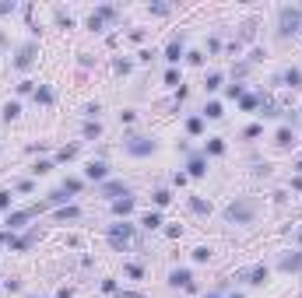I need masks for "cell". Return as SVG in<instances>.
I'll return each instance as SVG.
<instances>
[{"instance_id":"obj_16","label":"cell","mask_w":302,"mask_h":298,"mask_svg":"<svg viewBox=\"0 0 302 298\" xmlns=\"http://www.w3.org/2000/svg\"><path fill=\"white\" fill-rule=\"evenodd\" d=\"M35 239H39V231H28V235H21V239H11V246H14L18 253H25V249L35 246Z\"/></svg>"},{"instance_id":"obj_6","label":"cell","mask_w":302,"mask_h":298,"mask_svg":"<svg viewBox=\"0 0 302 298\" xmlns=\"http://www.w3.org/2000/svg\"><path fill=\"white\" fill-rule=\"evenodd\" d=\"M35 56H39V42H25V46L18 49V56H14V67H18V71H28V67L35 64Z\"/></svg>"},{"instance_id":"obj_25","label":"cell","mask_w":302,"mask_h":298,"mask_svg":"<svg viewBox=\"0 0 302 298\" xmlns=\"http://www.w3.org/2000/svg\"><path fill=\"white\" fill-rule=\"evenodd\" d=\"M239 105H242L246 112H253V109H260V98H257V95H242V98H239Z\"/></svg>"},{"instance_id":"obj_39","label":"cell","mask_w":302,"mask_h":298,"mask_svg":"<svg viewBox=\"0 0 302 298\" xmlns=\"http://www.w3.org/2000/svg\"><path fill=\"white\" fill-rule=\"evenodd\" d=\"M74 154H77V144H71V148H64V151H60V161H71Z\"/></svg>"},{"instance_id":"obj_4","label":"cell","mask_w":302,"mask_h":298,"mask_svg":"<svg viewBox=\"0 0 302 298\" xmlns=\"http://www.w3.org/2000/svg\"><path fill=\"white\" fill-rule=\"evenodd\" d=\"M106 239H109V246H113V249H120V253H123V249L134 242V224H127V221L113 224V228L106 231Z\"/></svg>"},{"instance_id":"obj_24","label":"cell","mask_w":302,"mask_h":298,"mask_svg":"<svg viewBox=\"0 0 302 298\" xmlns=\"http://www.w3.org/2000/svg\"><path fill=\"white\" fill-rule=\"evenodd\" d=\"M144 228H148V231H155V228H158V224H162V214H158V211H148V214H144Z\"/></svg>"},{"instance_id":"obj_27","label":"cell","mask_w":302,"mask_h":298,"mask_svg":"<svg viewBox=\"0 0 302 298\" xmlns=\"http://www.w3.org/2000/svg\"><path fill=\"white\" fill-rule=\"evenodd\" d=\"M222 81H225V74H208L204 88H208V91H218V88H222Z\"/></svg>"},{"instance_id":"obj_26","label":"cell","mask_w":302,"mask_h":298,"mask_svg":"<svg viewBox=\"0 0 302 298\" xmlns=\"http://www.w3.org/2000/svg\"><path fill=\"white\" fill-rule=\"evenodd\" d=\"M18 116H21V105H18V102H7V105H4V120L11 123V120H18Z\"/></svg>"},{"instance_id":"obj_23","label":"cell","mask_w":302,"mask_h":298,"mask_svg":"<svg viewBox=\"0 0 302 298\" xmlns=\"http://www.w3.org/2000/svg\"><path fill=\"white\" fill-rule=\"evenodd\" d=\"M57 218H60V221H74V218H81V211L67 204V207H60V211H57Z\"/></svg>"},{"instance_id":"obj_34","label":"cell","mask_w":302,"mask_h":298,"mask_svg":"<svg viewBox=\"0 0 302 298\" xmlns=\"http://www.w3.org/2000/svg\"><path fill=\"white\" fill-rule=\"evenodd\" d=\"M127 277H134V281H141V277H144V270H141L137 263H127Z\"/></svg>"},{"instance_id":"obj_45","label":"cell","mask_w":302,"mask_h":298,"mask_svg":"<svg viewBox=\"0 0 302 298\" xmlns=\"http://www.w3.org/2000/svg\"><path fill=\"white\" fill-rule=\"evenodd\" d=\"M186 179H190L186 172H176V175H172V183H176V186H186Z\"/></svg>"},{"instance_id":"obj_37","label":"cell","mask_w":302,"mask_h":298,"mask_svg":"<svg viewBox=\"0 0 302 298\" xmlns=\"http://www.w3.org/2000/svg\"><path fill=\"white\" fill-rule=\"evenodd\" d=\"M98 134H102L98 123H84V137H98Z\"/></svg>"},{"instance_id":"obj_38","label":"cell","mask_w":302,"mask_h":298,"mask_svg":"<svg viewBox=\"0 0 302 298\" xmlns=\"http://www.w3.org/2000/svg\"><path fill=\"white\" fill-rule=\"evenodd\" d=\"M64 190H67V193H81V179H67Z\"/></svg>"},{"instance_id":"obj_28","label":"cell","mask_w":302,"mask_h":298,"mask_svg":"<svg viewBox=\"0 0 302 298\" xmlns=\"http://www.w3.org/2000/svg\"><path fill=\"white\" fill-rule=\"evenodd\" d=\"M208 154H225V141L222 137H211L208 141Z\"/></svg>"},{"instance_id":"obj_19","label":"cell","mask_w":302,"mask_h":298,"mask_svg":"<svg viewBox=\"0 0 302 298\" xmlns=\"http://www.w3.org/2000/svg\"><path fill=\"white\" fill-rule=\"evenodd\" d=\"M190 211H193V214H200V218H208V214H211V204H208V200H200V197H190Z\"/></svg>"},{"instance_id":"obj_1","label":"cell","mask_w":302,"mask_h":298,"mask_svg":"<svg viewBox=\"0 0 302 298\" xmlns=\"http://www.w3.org/2000/svg\"><path fill=\"white\" fill-rule=\"evenodd\" d=\"M260 214V200L257 197H235L225 207V221L228 224H253V218Z\"/></svg>"},{"instance_id":"obj_42","label":"cell","mask_w":302,"mask_h":298,"mask_svg":"<svg viewBox=\"0 0 302 298\" xmlns=\"http://www.w3.org/2000/svg\"><path fill=\"white\" fill-rule=\"evenodd\" d=\"M49 168H53V161H39V165H35V168H32V172H35V175H46V172H49Z\"/></svg>"},{"instance_id":"obj_49","label":"cell","mask_w":302,"mask_h":298,"mask_svg":"<svg viewBox=\"0 0 302 298\" xmlns=\"http://www.w3.org/2000/svg\"><path fill=\"white\" fill-rule=\"evenodd\" d=\"M151 56H155L151 49H141V53H137V60H141V64H151Z\"/></svg>"},{"instance_id":"obj_33","label":"cell","mask_w":302,"mask_h":298,"mask_svg":"<svg viewBox=\"0 0 302 298\" xmlns=\"http://www.w3.org/2000/svg\"><path fill=\"white\" fill-rule=\"evenodd\" d=\"M95 14L109 21V18H116V7H109V4H102V7H95Z\"/></svg>"},{"instance_id":"obj_43","label":"cell","mask_w":302,"mask_h":298,"mask_svg":"<svg viewBox=\"0 0 302 298\" xmlns=\"http://www.w3.org/2000/svg\"><path fill=\"white\" fill-rule=\"evenodd\" d=\"M151 14H158V18L169 14V4H151Z\"/></svg>"},{"instance_id":"obj_20","label":"cell","mask_w":302,"mask_h":298,"mask_svg":"<svg viewBox=\"0 0 302 298\" xmlns=\"http://www.w3.org/2000/svg\"><path fill=\"white\" fill-rule=\"evenodd\" d=\"M222 116H225L222 102H208V105H204V120H222Z\"/></svg>"},{"instance_id":"obj_3","label":"cell","mask_w":302,"mask_h":298,"mask_svg":"<svg viewBox=\"0 0 302 298\" xmlns=\"http://www.w3.org/2000/svg\"><path fill=\"white\" fill-rule=\"evenodd\" d=\"M155 148H158V141L155 137H141V134H134V137L123 141V151L134 154V158H148V154H155Z\"/></svg>"},{"instance_id":"obj_11","label":"cell","mask_w":302,"mask_h":298,"mask_svg":"<svg viewBox=\"0 0 302 298\" xmlns=\"http://www.w3.org/2000/svg\"><path fill=\"white\" fill-rule=\"evenodd\" d=\"M134 207H137V197H130V193L120 197V200H113V214H120V218H127Z\"/></svg>"},{"instance_id":"obj_18","label":"cell","mask_w":302,"mask_h":298,"mask_svg":"<svg viewBox=\"0 0 302 298\" xmlns=\"http://www.w3.org/2000/svg\"><path fill=\"white\" fill-rule=\"evenodd\" d=\"M260 116H264V120H274V116H281V109H278L271 98H260Z\"/></svg>"},{"instance_id":"obj_2","label":"cell","mask_w":302,"mask_h":298,"mask_svg":"<svg viewBox=\"0 0 302 298\" xmlns=\"http://www.w3.org/2000/svg\"><path fill=\"white\" fill-rule=\"evenodd\" d=\"M299 32H302V7H281L278 11V39H288Z\"/></svg>"},{"instance_id":"obj_36","label":"cell","mask_w":302,"mask_h":298,"mask_svg":"<svg viewBox=\"0 0 302 298\" xmlns=\"http://www.w3.org/2000/svg\"><path fill=\"white\" fill-rule=\"evenodd\" d=\"M32 91H35V81H21L18 84V95H32Z\"/></svg>"},{"instance_id":"obj_5","label":"cell","mask_w":302,"mask_h":298,"mask_svg":"<svg viewBox=\"0 0 302 298\" xmlns=\"http://www.w3.org/2000/svg\"><path fill=\"white\" fill-rule=\"evenodd\" d=\"M46 207H49V204H35V207H25V211H11V214H7V221H4V224H11V228H18V224L32 221V218H39V214H42Z\"/></svg>"},{"instance_id":"obj_58","label":"cell","mask_w":302,"mask_h":298,"mask_svg":"<svg viewBox=\"0 0 302 298\" xmlns=\"http://www.w3.org/2000/svg\"><path fill=\"white\" fill-rule=\"evenodd\" d=\"M0 288H4V284H0Z\"/></svg>"},{"instance_id":"obj_21","label":"cell","mask_w":302,"mask_h":298,"mask_svg":"<svg viewBox=\"0 0 302 298\" xmlns=\"http://www.w3.org/2000/svg\"><path fill=\"white\" fill-rule=\"evenodd\" d=\"M35 102H39V105H53V91H49L46 84H39V88H35Z\"/></svg>"},{"instance_id":"obj_55","label":"cell","mask_w":302,"mask_h":298,"mask_svg":"<svg viewBox=\"0 0 302 298\" xmlns=\"http://www.w3.org/2000/svg\"><path fill=\"white\" fill-rule=\"evenodd\" d=\"M295 239H299V242H302V228H299V231H295Z\"/></svg>"},{"instance_id":"obj_30","label":"cell","mask_w":302,"mask_h":298,"mask_svg":"<svg viewBox=\"0 0 302 298\" xmlns=\"http://www.w3.org/2000/svg\"><path fill=\"white\" fill-rule=\"evenodd\" d=\"M169 200H172L169 190H155V207H169Z\"/></svg>"},{"instance_id":"obj_52","label":"cell","mask_w":302,"mask_h":298,"mask_svg":"<svg viewBox=\"0 0 302 298\" xmlns=\"http://www.w3.org/2000/svg\"><path fill=\"white\" fill-rule=\"evenodd\" d=\"M116 298H137V291H116Z\"/></svg>"},{"instance_id":"obj_46","label":"cell","mask_w":302,"mask_h":298,"mask_svg":"<svg viewBox=\"0 0 302 298\" xmlns=\"http://www.w3.org/2000/svg\"><path fill=\"white\" fill-rule=\"evenodd\" d=\"M18 193H32V179H21L18 183Z\"/></svg>"},{"instance_id":"obj_29","label":"cell","mask_w":302,"mask_h":298,"mask_svg":"<svg viewBox=\"0 0 302 298\" xmlns=\"http://www.w3.org/2000/svg\"><path fill=\"white\" fill-rule=\"evenodd\" d=\"M64 200H67V190L60 186V190H53V193H49V200H46V204H49V207H57V204H64Z\"/></svg>"},{"instance_id":"obj_54","label":"cell","mask_w":302,"mask_h":298,"mask_svg":"<svg viewBox=\"0 0 302 298\" xmlns=\"http://www.w3.org/2000/svg\"><path fill=\"white\" fill-rule=\"evenodd\" d=\"M295 168H299V175H302V158H299V161H295Z\"/></svg>"},{"instance_id":"obj_9","label":"cell","mask_w":302,"mask_h":298,"mask_svg":"<svg viewBox=\"0 0 302 298\" xmlns=\"http://www.w3.org/2000/svg\"><path fill=\"white\" fill-rule=\"evenodd\" d=\"M278 267H281L285 274H299L302 270V253H285V256L278 260Z\"/></svg>"},{"instance_id":"obj_12","label":"cell","mask_w":302,"mask_h":298,"mask_svg":"<svg viewBox=\"0 0 302 298\" xmlns=\"http://www.w3.org/2000/svg\"><path fill=\"white\" fill-rule=\"evenodd\" d=\"M242 281H249V284H264V281H267V267H264V263L249 267V270L242 274Z\"/></svg>"},{"instance_id":"obj_13","label":"cell","mask_w":302,"mask_h":298,"mask_svg":"<svg viewBox=\"0 0 302 298\" xmlns=\"http://www.w3.org/2000/svg\"><path fill=\"white\" fill-rule=\"evenodd\" d=\"M274 144H278V148H292V144H295V130H292V127H281V130L274 134Z\"/></svg>"},{"instance_id":"obj_48","label":"cell","mask_w":302,"mask_h":298,"mask_svg":"<svg viewBox=\"0 0 302 298\" xmlns=\"http://www.w3.org/2000/svg\"><path fill=\"white\" fill-rule=\"evenodd\" d=\"M7 207H11V193L4 190V193H0V211H7Z\"/></svg>"},{"instance_id":"obj_17","label":"cell","mask_w":302,"mask_h":298,"mask_svg":"<svg viewBox=\"0 0 302 298\" xmlns=\"http://www.w3.org/2000/svg\"><path fill=\"white\" fill-rule=\"evenodd\" d=\"M281 81H285V84L295 91V88H302V71H299V67H288V71L281 74Z\"/></svg>"},{"instance_id":"obj_31","label":"cell","mask_w":302,"mask_h":298,"mask_svg":"<svg viewBox=\"0 0 302 298\" xmlns=\"http://www.w3.org/2000/svg\"><path fill=\"white\" fill-rule=\"evenodd\" d=\"M260 134H264V127H260V123H249V127L242 130V137H246V141H253V137H260Z\"/></svg>"},{"instance_id":"obj_8","label":"cell","mask_w":302,"mask_h":298,"mask_svg":"<svg viewBox=\"0 0 302 298\" xmlns=\"http://www.w3.org/2000/svg\"><path fill=\"white\" fill-rule=\"evenodd\" d=\"M84 175H88L91 183H106V175H109V165H106V161H88V165H84Z\"/></svg>"},{"instance_id":"obj_22","label":"cell","mask_w":302,"mask_h":298,"mask_svg":"<svg viewBox=\"0 0 302 298\" xmlns=\"http://www.w3.org/2000/svg\"><path fill=\"white\" fill-rule=\"evenodd\" d=\"M186 130H190L193 137H197V134H204V116H190V120H186Z\"/></svg>"},{"instance_id":"obj_10","label":"cell","mask_w":302,"mask_h":298,"mask_svg":"<svg viewBox=\"0 0 302 298\" xmlns=\"http://www.w3.org/2000/svg\"><path fill=\"white\" fill-rule=\"evenodd\" d=\"M169 284H172V288H190V284H193V274H190L186 267H176V270L169 274Z\"/></svg>"},{"instance_id":"obj_44","label":"cell","mask_w":302,"mask_h":298,"mask_svg":"<svg viewBox=\"0 0 302 298\" xmlns=\"http://www.w3.org/2000/svg\"><path fill=\"white\" fill-rule=\"evenodd\" d=\"M84 116H91V120H95V116H98V102H88V105H84Z\"/></svg>"},{"instance_id":"obj_14","label":"cell","mask_w":302,"mask_h":298,"mask_svg":"<svg viewBox=\"0 0 302 298\" xmlns=\"http://www.w3.org/2000/svg\"><path fill=\"white\" fill-rule=\"evenodd\" d=\"M179 56H186V53H183V39H172L169 49H165V60H169V64H179Z\"/></svg>"},{"instance_id":"obj_47","label":"cell","mask_w":302,"mask_h":298,"mask_svg":"<svg viewBox=\"0 0 302 298\" xmlns=\"http://www.w3.org/2000/svg\"><path fill=\"white\" fill-rule=\"evenodd\" d=\"M102 291L106 295H116V281H102Z\"/></svg>"},{"instance_id":"obj_15","label":"cell","mask_w":302,"mask_h":298,"mask_svg":"<svg viewBox=\"0 0 302 298\" xmlns=\"http://www.w3.org/2000/svg\"><path fill=\"white\" fill-rule=\"evenodd\" d=\"M186 168H190V172H186V175H193V179H200V175H204V172H208V161H204V158H200V154H193V158H190V165H186Z\"/></svg>"},{"instance_id":"obj_32","label":"cell","mask_w":302,"mask_h":298,"mask_svg":"<svg viewBox=\"0 0 302 298\" xmlns=\"http://www.w3.org/2000/svg\"><path fill=\"white\" fill-rule=\"evenodd\" d=\"M193 260H197V263H208V260H211V249H208V246H197V249H193Z\"/></svg>"},{"instance_id":"obj_56","label":"cell","mask_w":302,"mask_h":298,"mask_svg":"<svg viewBox=\"0 0 302 298\" xmlns=\"http://www.w3.org/2000/svg\"><path fill=\"white\" fill-rule=\"evenodd\" d=\"M204 298H222V295H215V291H211V295H204Z\"/></svg>"},{"instance_id":"obj_50","label":"cell","mask_w":302,"mask_h":298,"mask_svg":"<svg viewBox=\"0 0 302 298\" xmlns=\"http://www.w3.org/2000/svg\"><path fill=\"white\" fill-rule=\"evenodd\" d=\"M165 84H172V88H176V84H179V74H176V71H169V74H165Z\"/></svg>"},{"instance_id":"obj_51","label":"cell","mask_w":302,"mask_h":298,"mask_svg":"<svg viewBox=\"0 0 302 298\" xmlns=\"http://www.w3.org/2000/svg\"><path fill=\"white\" fill-rule=\"evenodd\" d=\"M7 11H14V0H11V4H7V0L0 4V14H7Z\"/></svg>"},{"instance_id":"obj_7","label":"cell","mask_w":302,"mask_h":298,"mask_svg":"<svg viewBox=\"0 0 302 298\" xmlns=\"http://www.w3.org/2000/svg\"><path fill=\"white\" fill-rule=\"evenodd\" d=\"M98 193H102V197H116V200H120V197H127L130 190H127V183H123V179H106Z\"/></svg>"},{"instance_id":"obj_57","label":"cell","mask_w":302,"mask_h":298,"mask_svg":"<svg viewBox=\"0 0 302 298\" xmlns=\"http://www.w3.org/2000/svg\"><path fill=\"white\" fill-rule=\"evenodd\" d=\"M232 298H242V295H232Z\"/></svg>"},{"instance_id":"obj_35","label":"cell","mask_w":302,"mask_h":298,"mask_svg":"<svg viewBox=\"0 0 302 298\" xmlns=\"http://www.w3.org/2000/svg\"><path fill=\"white\" fill-rule=\"evenodd\" d=\"M102 21H106V18H98V14H91V18H88V28H91V32H102Z\"/></svg>"},{"instance_id":"obj_40","label":"cell","mask_w":302,"mask_h":298,"mask_svg":"<svg viewBox=\"0 0 302 298\" xmlns=\"http://www.w3.org/2000/svg\"><path fill=\"white\" fill-rule=\"evenodd\" d=\"M186 64H193V67H200V64H204V53H186Z\"/></svg>"},{"instance_id":"obj_41","label":"cell","mask_w":302,"mask_h":298,"mask_svg":"<svg viewBox=\"0 0 302 298\" xmlns=\"http://www.w3.org/2000/svg\"><path fill=\"white\" fill-rule=\"evenodd\" d=\"M246 91H242V84H228V98H242Z\"/></svg>"},{"instance_id":"obj_53","label":"cell","mask_w":302,"mask_h":298,"mask_svg":"<svg viewBox=\"0 0 302 298\" xmlns=\"http://www.w3.org/2000/svg\"><path fill=\"white\" fill-rule=\"evenodd\" d=\"M292 190H302V175H295V179H292Z\"/></svg>"}]
</instances>
